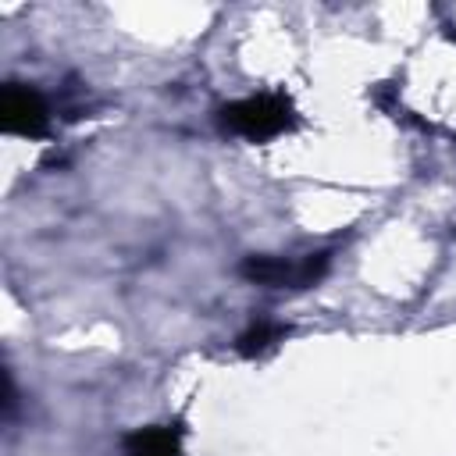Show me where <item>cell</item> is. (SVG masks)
Listing matches in <instances>:
<instances>
[{"label": "cell", "mask_w": 456, "mask_h": 456, "mask_svg": "<svg viewBox=\"0 0 456 456\" xmlns=\"http://www.w3.org/2000/svg\"><path fill=\"white\" fill-rule=\"evenodd\" d=\"M221 121L235 135L253 139V142H264V139H274V135L289 132L292 121H296V114H292V103L285 96L260 93V96H246L239 103H228L221 110Z\"/></svg>", "instance_id": "6da1fadb"}, {"label": "cell", "mask_w": 456, "mask_h": 456, "mask_svg": "<svg viewBox=\"0 0 456 456\" xmlns=\"http://www.w3.org/2000/svg\"><path fill=\"white\" fill-rule=\"evenodd\" d=\"M328 271V253H310L299 264L292 260H278V256H249L242 264V274L256 285H271V289H306L314 281H321V274Z\"/></svg>", "instance_id": "7a4b0ae2"}, {"label": "cell", "mask_w": 456, "mask_h": 456, "mask_svg": "<svg viewBox=\"0 0 456 456\" xmlns=\"http://www.w3.org/2000/svg\"><path fill=\"white\" fill-rule=\"evenodd\" d=\"M0 121H4V132H11V135L39 139L50 128V110H46V100L32 86L7 82L4 96H0Z\"/></svg>", "instance_id": "3957f363"}, {"label": "cell", "mask_w": 456, "mask_h": 456, "mask_svg": "<svg viewBox=\"0 0 456 456\" xmlns=\"http://www.w3.org/2000/svg\"><path fill=\"white\" fill-rule=\"evenodd\" d=\"M125 456H182V431L167 424L139 428L128 435Z\"/></svg>", "instance_id": "277c9868"}, {"label": "cell", "mask_w": 456, "mask_h": 456, "mask_svg": "<svg viewBox=\"0 0 456 456\" xmlns=\"http://www.w3.org/2000/svg\"><path fill=\"white\" fill-rule=\"evenodd\" d=\"M281 335H285V328H281V324H274V321H253V324L239 335L235 349H239L242 356H260V353H267Z\"/></svg>", "instance_id": "5b68a950"}]
</instances>
